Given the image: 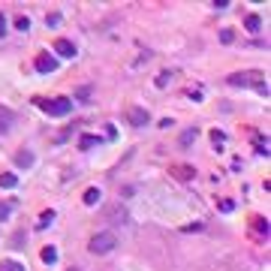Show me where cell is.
I'll list each match as a JSON object with an SVG mask.
<instances>
[{
    "instance_id": "1",
    "label": "cell",
    "mask_w": 271,
    "mask_h": 271,
    "mask_svg": "<svg viewBox=\"0 0 271 271\" xmlns=\"http://www.w3.org/2000/svg\"><path fill=\"white\" fill-rule=\"evenodd\" d=\"M226 82H229L232 88H256L259 97H268V82H265L262 72H256V69H250V72H232Z\"/></svg>"
},
{
    "instance_id": "2",
    "label": "cell",
    "mask_w": 271,
    "mask_h": 271,
    "mask_svg": "<svg viewBox=\"0 0 271 271\" xmlns=\"http://www.w3.org/2000/svg\"><path fill=\"white\" fill-rule=\"evenodd\" d=\"M115 247H118V238L112 235V232H97V235L91 238V244H88V250H91V253H97V256L112 253Z\"/></svg>"
},
{
    "instance_id": "3",
    "label": "cell",
    "mask_w": 271,
    "mask_h": 271,
    "mask_svg": "<svg viewBox=\"0 0 271 271\" xmlns=\"http://www.w3.org/2000/svg\"><path fill=\"white\" fill-rule=\"evenodd\" d=\"M36 105H39L42 112L55 115V118H64V115H69V109H72V100H69V97H58V100H36Z\"/></svg>"
},
{
    "instance_id": "4",
    "label": "cell",
    "mask_w": 271,
    "mask_h": 271,
    "mask_svg": "<svg viewBox=\"0 0 271 271\" xmlns=\"http://www.w3.org/2000/svg\"><path fill=\"white\" fill-rule=\"evenodd\" d=\"M55 69H58V58H55V55H48V51L36 55V72L48 75V72H55Z\"/></svg>"
},
{
    "instance_id": "5",
    "label": "cell",
    "mask_w": 271,
    "mask_h": 271,
    "mask_svg": "<svg viewBox=\"0 0 271 271\" xmlns=\"http://www.w3.org/2000/svg\"><path fill=\"white\" fill-rule=\"evenodd\" d=\"M127 121H130L133 127H145V124L151 121V115H148V109H139V105H133V109L127 112Z\"/></svg>"
},
{
    "instance_id": "6",
    "label": "cell",
    "mask_w": 271,
    "mask_h": 271,
    "mask_svg": "<svg viewBox=\"0 0 271 271\" xmlns=\"http://www.w3.org/2000/svg\"><path fill=\"white\" fill-rule=\"evenodd\" d=\"M55 51H58L61 58H75V51H78V48H75L69 39H58V42H55Z\"/></svg>"
},
{
    "instance_id": "7",
    "label": "cell",
    "mask_w": 271,
    "mask_h": 271,
    "mask_svg": "<svg viewBox=\"0 0 271 271\" xmlns=\"http://www.w3.org/2000/svg\"><path fill=\"white\" fill-rule=\"evenodd\" d=\"M100 196H102L100 187H88V190H85V196H82V202H85V205H97V202H100Z\"/></svg>"
},
{
    "instance_id": "8",
    "label": "cell",
    "mask_w": 271,
    "mask_h": 271,
    "mask_svg": "<svg viewBox=\"0 0 271 271\" xmlns=\"http://www.w3.org/2000/svg\"><path fill=\"white\" fill-rule=\"evenodd\" d=\"M15 184H18V175L15 172H0V187L3 190H12Z\"/></svg>"
},
{
    "instance_id": "9",
    "label": "cell",
    "mask_w": 271,
    "mask_h": 271,
    "mask_svg": "<svg viewBox=\"0 0 271 271\" xmlns=\"http://www.w3.org/2000/svg\"><path fill=\"white\" fill-rule=\"evenodd\" d=\"M55 223V211L48 208V211H42L39 214V220H36V229H45V226H51Z\"/></svg>"
},
{
    "instance_id": "10",
    "label": "cell",
    "mask_w": 271,
    "mask_h": 271,
    "mask_svg": "<svg viewBox=\"0 0 271 271\" xmlns=\"http://www.w3.org/2000/svg\"><path fill=\"white\" fill-rule=\"evenodd\" d=\"M94 145H100V139H97V136H91V133H85L82 139H78V148H82V151H91Z\"/></svg>"
},
{
    "instance_id": "11",
    "label": "cell",
    "mask_w": 271,
    "mask_h": 271,
    "mask_svg": "<svg viewBox=\"0 0 271 271\" xmlns=\"http://www.w3.org/2000/svg\"><path fill=\"white\" fill-rule=\"evenodd\" d=\"M172 78H175V72H172V69H163V72H160V75L154 78V85H157V88H169Z\"/></svg>"
},
{
    "instance_id": "12",
    "label": "cell",
    "mask_w": 271,
    "mask_h": 271,
    "mask_svg": "<svg viewBox=\"0 0 271 271\" xmlns=\"http://www.w3.org/2000/svg\"><path fill=\"white\" fill-rule=\"evenodd\" d=\"M175 178H184V181H187V178H196V169H193V166H175Z\"/></svg>"
},
{
    "instance_id": "13",
    "label": "cell",
    "mask_w": 271,
    "mask_h": 271,
    "mask_svg": "<svg viewBox=\"0 0 271 271\" xmlns=\"http://www.w3.org/2000/svg\"><path fill=\"white\" fill-rule=\"evenodd\" d=\"M244 28H247L250 34H256V31L262 28V21H259V15H247V18H244Z\"/></svg>"
},
{
    "instance_id": "14",
    "label": "cell",
    "mask_w": 271,
    "mask_h": 271,
    "mask_svg": "<svg viewBox=\"0 0 271 271\" xmlns=\"http://www.w3.org/2000/svg\"><path fill=\"white\" fill-rule=\"evenodd\" d=\"M42 262L45 265H55L58 262V250L55 247H42Z\"/></svg>"
},
{
    "instance_id": "15",
    "label": "cell",
    "mask_w": 271,
    "mask_h": 271,
    "mask_svg": "<svg viewBox=\"0 0 271 271\" xmlns=\"http://www.w3.org/2000/svg\"><path fill=\"white\" fill-rule=\"evenodd\" d=\"M253 229H256L262 238H268V220H262V217H253Z\"/></svg>"
},
{
    "instance_id": "16",
    "label": "cell",
    "mask_w": 271,
    "mask_h": 271,
    "mask_svg": "<svg viewBox=\"0 0 271 271\" xmlns=\"http://www.w3.org/2000/svg\"><path fill=\"white\" fill-rule=\"evenodd\" d=\"M15 163H18V166H31V163H34V154H31V151H18V154H15Z\"/></svg>"
},
{
    "instance_id": "17",
    "label": "cell",
    "mask_w": 271,
    "mask_h": 271,
    "mask_svg": "<svg viewBox=\"0 0 271 271\" xmlns=\"http://www.w3.org/2000/svg\"><path fill=\"white\" fill-rule=\"evenodd\" d=\"M211 142H214V148L220 151V148H223V142H226V133H223V130H211Z\"/></svg>"
},
{
    "instance_id": "18",
    "label": "cell",
    "mask_w": 271,
    "mask_h": 271,
    "mask_svg": "<svg viewBox=\"0 0 271 271\" xmlns=\"http://www.w3.org/2000/svg\"><path fill=\"white\" fill-rule=\"evenodd\" d=\"M0 271H24V265L15 259H6V262H0Z\"/></svg>"
},
{
    "instance_id": "19",
    "label": "cell",
    "mask_w": 271,
    "mask_h": 271,
    "mask_svg": "<svg viewBox=\"0 0 271 271\" xmlns=\"http://www.w3.org/2000/svg\"><path fill=\"white\" fill-rule=\"evenodd\" d=\"M190 142H196V130H184L181 133V148H190Z\"/></svg>"
},
{
    "instance_id": "20",
    "label": "cell",
    "mask_w": 271,
    "mask_h": 271,
    "mask_svg": "<svg viewBox=\"0 0 271 271\" xmlns=\"http://www.w3.org/2000/svg\"><path fill=\"white\" fill-rule=\"evenodd\" d=\"M232 39H235V34H232L229 28H223V31H220V42H226V45H229Z\"/></svg>"
},
{
    "instance_id": "21",
    "label": "cell",
    "mask_w": 271,
    "mask_h": 271,
    "mask_svg": "<svg viewBox=\"0 0 271 271\" xmlns=\"http://www.w3.org/2000/svg\"><path fill=\"white\" fill-rule=\"evenodd\" d=\"M15 28H18V31H28V28H31V18H28V15L15 18Z\"/></svg>"
},
{
    "instance_id": "22",
    "label": "cell",
    "mask_w": 271,
    "mask_h": 271,
    "mask_svg": "<svg viewBox=\"0 0 271 271\" xmlns=\"http://www.w3.org/2000/svg\"><path fill=\"white\" fill-rule=\"evenodd\" d=\"M45 24H48V28H58V24H61V15H58V12H51V15L45 18Z\"/></svg>"
},
{
    "instance_id": "23",
    "label": "cell",
    "mask_w": 271,
    "mask_h": 271,
    "mask_svg": "<svg viewBox=\"0 0 271 271\" xmlns=\"http://www.w3.org/2000/svg\"><path fill=\"white\" fill-rule=\"evenodd\" d=\"M256 151H259V154H265V157H268V139H259V142H256Z\"/></svg>"
},
{
    "instance_id": "24",
    "label": "cell",
    "mask_w": 271,
    "mask_h": 271,
    "mask_svg": "<svg viewBox=\"0 0 271 271\" xmlns=\"http://www.w3.org/2000/svg\"><path fill=\"white\" fill-rule=\"evenodd\" d=\"M9 211H12V202H0V220H6Z\"/></svg>"
},
{
    "instance_id": "25",
    "label": "cell",
    "mask_w": 271,
    "mask_h": 271,
    "mask_svg": "<svg viewBox=\"0 0 271 271\" xmlns=\"http://www.w3.org/2000/svg\"><path fill=\"white\" fill-rule=\"evenodd\" d=\"M187 97H190V100H193V102H202V100H205V97H202V91H190Z\"/></svg>"
},
{
    "instance_id": "26",
    "label": "cell",
    "mask_w": 271,
    "mask_h": 271,
    "mask_svg": "<svg viewBox=\"0 0 271 271\" xmlns=\"http://www.w3.org/2000/svg\"><path fill=\"white\" fill-rule=\"evenodd\" d=\"M232 208H235L232 199H223V202H220V211H232Z\"/></svg>"
},
{
    "instance_id": "27",
    "label": "cell",
    "mask_w": 271,
    "mask_h": 271,
    "mask_svg": "<svg viewBox=\"0 0 271 271\" xmlns=\"http://www.w3.org/2000/svg\"><path fill=\"white\" fill-rule=\"evenodd\" d=\"M78 100L88 102V100H91V91H88V88H82V91H78Z\"/></svg>"
},
{
    "instance_id": "28",
    "label": "cell",
    "mask_w": 271,
    "mask_h": 271,
    "mask_svg": "<svg viewBox=\"0 0 271 271\" xmlns=\"http://www.w3.org/2000/svg\"><path fill=\"white\" fill-rule=\"evenodd\" d=\"M6 34V18H3V12H0V36Z\"/></svg>"
}]
</instances>
